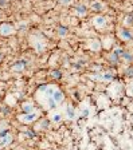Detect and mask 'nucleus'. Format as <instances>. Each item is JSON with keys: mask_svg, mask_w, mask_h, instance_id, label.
<instances>
[{"mask_svg": "<svg viewBox=\"0 0 133 150\" xmlns=\"http://www.w3.org/2000/svg\"><path fill=\"white\" fill-rule=\"evenodd\" d=\"M14 32V27L11 23H3L0 26V35L1 36H10Z\"/></svg>", "mask_w": 133, "mask_h": 150, "instance_id": "1", "label": "nucleus"}, {"mask_svg": "<svg viewBox=\"0 0 133 150\" xmlns=\"http://www.w3.org/2000/svg\"><path fill=\"white\" fill-rule=\"evenodd\" d=\"M27 67V60L22 59V60H18L16 63H14V66H12V70L14 71H18V73H20V71H23Z\"/></svg>", "mask_w": 133, "mask_h": 150, "instance_id": "2", "label": "nucleus"}, {"mask_svg": "<svg viewBox=\"0 0 133 150\" xmlns=\"http://www.w3.org/2000/svg\"><path fill=\"white\" fill-rule=\"evenodd\" d=\"M36 113H31V114H24V115H22L20 117V121L22 122H24V123H31V122H34L36 119Z\"/></svg>", "mask_w": 133, "mask_h": 150, "instance_id": "3", "label": "nucleus"}, {"mask_svg": "<svg viewBox=\"0 0 133 150\" xmlns=\"http://www.w3.org/2000/svg\"><path fill=\"white\" fill-rule=\"evenodd\" d=\"M11 142H12V137H11L10 133L6 134L4 137H0V145H1V146H8Z\"/></svg>", "mask_w": 133, "mask_h": 150, "instance_id": "4", "label": "nucleus"}, {"mask_svg": "<svg viewBox=\"0 0 133 150\" xmlns=\"http://www.w3.org/2000/svg\"><path fill=\"white\" fill-rule=\"evenodd\" d=\"M63 98H65V95H63L62 91H59V90H55V91H54L53 99L56 102V103H62V102H63Z\"/></svg>", "mask_w": 133, "mask_h": 150, "instance_id": "5", "label": "nucleus"}, {"mask_svg": "<svg viewBox=\"0 0 133 150\" xmlns=\"http://www.w3.org/2000/svg\"><path fill=\"white\" fill-rule=\"evenodd\" d=\"M120 36H121L124 40H132L133 39V35L128 30H121V31H120Z\"/></svg>", "mask_w": 133, "mask_h": 150, "instance_id": "6", "label": "nucleus"}, {"mask_svg": "<svg viewBox=\"0 0 133 150\" xmlns=\"http://www.w3.org/2000/svg\"><path fill=\"white\" fill-rule=\"evenodd\" d=\"M22 110H23L24 114H31V113H34V105L32 103H24Z\"/></svg>", "mask_w": 133, "mask_h": 150, "instance_id": "7", "label": "nucleus"}, {"mask_svg": "<svg viewBox=\"0 0 133 150\" xmlns=\"http://www.w3.org/2000/svg\"><path fill=\"white\" fill-rule=\"evenodd\" d=\"M91 10H93V11H97V12H100V11L104 10V4L100 3V1H94V3L91 4Z\"/></svg>", "mask_w": 133, "mask_h": 150, "instance_id": "8", "label": "nucleus"}, {"mask_svg": "<svg viewBox=\"0 0 133 150\" xmlns=\"http://www.w3.org/2000/svg\"><path fill=\"white\" fill-rule=\"evenodd\" d=\"M75 11H77L78 15H85L86 11H88V8H86V6H84V4H79V6L75 7Z\"/></svg>", "mask_w": 133, "mask_h": 150, "instance_id": "9", "label": "nucleus"}, {"mask_svg": "<svg viewBox=\"0 0 133 150\" xmlns=\"http://www.w3.org/2000/svg\"><path fill=\"white\" fill-rule=\"evenodd\" d=\"M94 23H95V26H98V27H102V26H105L106 20H105L104 16H97V18L94 19Z\"/></svg>", "mask_w": 133, "mask_h": 150, "instance_id": "10", "label": "nucleus"}, {"mask_svg": "<svg viewBox=\"0 0 133 150\" xmlns=\"http://www.w3.org/2000/svg\"><path fill=\"white\" fill-rule=\"evenodd\" d=\"M66 113H67V117L70 119H73L74 117H75V113H74V109L71 107V106H67V109H66Z\"/></svg>", "mask_w": 133, "mask_h": 150, "instance_id": "11", "label": "nucleus"}, {"mask_svg": "<svg viewBox=\"0 0 133 150\" xmlns=\"http://www.w3.org/2000/svg\"><path fill=\"white\" fill-rule=\"evenodd\" d=\"M51 77H53L54 79H61V78H62V73H61L59 70H54V71H51Z\"/></svg>", "mask_w": 133, "mask_h": 150, "instance_id": "12", "label": "nucleus"}, {"mask_svg": "<svg viewBox=\"0 0 133 150\" xmlns=\"http://www.w3.org/2000/svg\"><path fill=\"white\" fill-rule=\"evenodd\" d=\"M0 113H1L3 115H8L11 113V110H10L8 106H0Z\"/></svg>", "mask_w": 133, "mask_h": 150, "instance_id": "13", "label": "nucleus"}, {"mask_svg": "<svg viewBox=\"0 0 133 150\" xmlns=\"http://www.w3.org/2000/svg\"><path fill=\"white\" fill-rule=\"evenodd\" d=\"M121 56H123V59H125L126 62H132L133 60V55H130L129 53H125V51H124V54Z\"/></svg>", "mask_w": 133, "mask_h": 150, "instance_id": "14", "label": "nucleus"}, {"mask_svg": "<svg viewBox=\"0 0 133 150\" xmlns=\"http://www.w3.org/2000/svg\"><path fill=\"white\" fill-rule=\"evenodd\" d=\"M58 34H59L61 36H65L67 34V27H65V26H61V27L58 28Z\"/></svg>", "mask_w": 133, "mask_h": 150, "instance_id": "15", "label": "nucleus"}, {"mask_svg": "<svg viewBox=\"0 0 133 150\" xmlns=\"http://www.w3.org/2000/svg\"><path fill=\"white\" fill-rule=\"evenodd\" d=\"M110 62H112V63H116V64H117V63H120V56L116 55V54L113 53L112 55H110Z\"/></svg>", "mask_w": 133, "mask_h": 150, "instance_id": "16", "label": "nucleus"}, {"mask_svg": "<svg viewBox=\"0 0 133 150\" xmlns=\"http://www.w3.org/2000/svg\"><path fill=\"white\" fill-rule=\"evenodd\" d=\"M55 106H56V102L53 99V97H50L49 98V107L50 109H55Z\"/></svg>", "mask_w": 133, "mask_h": 150, "instance_id": "17", "label": "nucleus"}, {"mask_svg": "<svg viewBox=\"0 0 133 150\" xmlns=\"http://www.w3.org/2000/svg\"><path fill=\"white\" fill-rule=\"evenodd\" d=\"M125 75H128V77H133V67H128V68H126Z\"/></svg>", "mask_w": 133, "mask_h": 150, "instance_id": "18", "label": "nucleus"}, {"mask_svg": "<svg viewBox=\"0 0 133 150\" xmlns=\"http://www.w3.org/2000/svg\"><path fill=\"white\" fill-rule=\"evenodd\" d=\"M26 135H27V137H28V138H34V137H35V133L32 131V130H31V129H28V130H27V131H26Z\"/></svg>", "mask_w": 133, "mask_h": 150, "instance_id": "19", "label": "nucleus"}, {"mask_svg": "<svg viewBox=\"0 0 133 150\" xmlns=\"http://www.w3.org/2000/svg\"><path fill=\"white\" fill-rule=\"evenodd\" d=\"M102 79H104V80H112L113 79V75H112V74H104V75H102Z\"/></svg>", "mask_w": 133, "mask_h": 150, "instance_id": "20", "label": "nucleus"}, {"mask_svg": "<svg viewBox=\"0 0 133 150\" xmlns=\"http://www.w3.org/2000/svg\"><path fill=\"white\" fill-rule=\"evenodd\" d=\"M61 119H62V115H61V114L53 115V121H54V122H61Z\"/></svg>", "mask_w": 133, "mask_h": 150, "instance_id": "21", "label": "nucleus"}, {"mask_svg": "<svg viewBox=\"0 0 133 150\" xmlns=\"http://www.w3.org/2000/svg\"><path fill=\"white\" fill-rule=\"evenodd\" d=\"M47 88H49V84H40L39 86V91H42V93H46Z\"/></svg>", "mask_w": 133, "mask_h": 150, "instance_id": "22", "label": "nucleus"}, {"mask_svg": "<svg viewBox=\"0 0 133 150\" xmlns=\"http://www.w3.org/2000/svg\"><path fill=\"white\" fill-rule=\"evenodd\" d=\"M89 113H90V111H89V109H84V110L81 111V115L85 118V117H88V115H89Z\"/></svg>", "mask_w": 133, "mask_h": 150, "instance_id": "23", "label": "nucleus"}, {"mask_svg": "<svg viewBox=\"0 0 133 150\" xmlns=\"http://www.w3.org/2000/svg\"><path fill=\"white\" fill-rule=\"evenodd\" d=\"M114 54L116 55H118V56H121L124 54V50H121V48H116L114 50Z\"/></svg>", "mask_w": 133, "mask_h": 150, "instance_id": "24", "label": "nucleus"}, {"mask_svg": "<svg viewBox=\"0 0 133 150\" xmlns=\"http://www.w3.org/2000/svg\"><path fill=\"white\" fill-rule=\"evenodd\" d=\"M8 0H0V7H7Z\"/></svg>", "mask_w": 133, "mask_h": 150, "instance_id": "25", "label": "nucleus"}, {"mask_svg": "<svg viewBox=\"0 0 133 150\" xmlns=\"http://www.w3.org/2000/svg\"><path fill=\"white\" fill-rule=\"evenodd\" d=\"M125 21H126V24H132V23H133V18H132V16H128Z\"/></svg>", "mask_w": 133, "mask_h": 150, "instance_id": "26", "label": "nucleus"}, {"mask_svg": "<svg viewBox=\"0 0 133 150\" xmlns=\"http://www.w3.org/2000/svg\"><path fill=\"white\" fill-rule=\"evenodd\" d=\"M50 125V121H43L42 122V126H43V129H47V126Z\"/></svg>", "mask_w": 133, "mask_h": 150, "instance_id": "27", "label": "nucleus"}, {"mask_svg": "<svg viewBox=\"0 0 133 150\" xmlns=\"http://www.w3.org/2000/svg\"><path fill=\"white\" fill-rule=\"evenodd\" d=\"M36 50L42 51V50H43V46H42V44H36Z\"/></svg>", "mask_w": 133, "mask_h": 150, "instance_id": "28", "label": "nucleus"}, {"mask_svg": "<svg viewBox=\"0 0 133 150\" xmlns=\"http://www.w3.org/2000/svg\"><path fill=\"white\" fill-rule=\"evenodd\" d=\"M61 3L62 4H69L70 3V0H61Z\"/></svg>", "mask_w": 133, "mask_h": 150, "instance_id": "29", "label": "nucleus"}, {"mask_svg": "<svg viewBox=\"0 0 133 150\" xmlns=\"http://www.w3.org/2000/svg\"><path fill=\"white\" fill-rule=\"evenodd\" d=\"M1 59H3V54L0 53V60H1Z\"/></svg>", "mask_w": 133, "mask_h": 150, "instance_id": "30", "label": "nucleus"}]
</instances>
